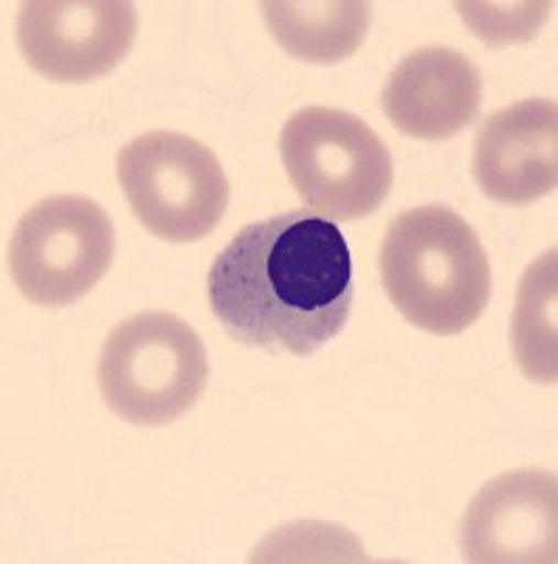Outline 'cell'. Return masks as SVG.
I'll return each mask as SVG.
<instances>
[{
  "label": "cell",
  "instance_id": "cell-1",
  "mask_svg": "<svg viewBox=\"0 0 558 564\" xmlns=\"http://www.w3.org/2000/svg\"><path fill=\"white\" fill-rule=\"evenodd\" d=\"M353 300L344 235L314 212L249 224L209 271V305L220 327L240 345L269 352H316L341 334Z\"/></svg>",
  "mask_w": 558,
  "mask_h": 564
},
{
  "label": "cell",
  "instance_id": "cell-2",
  "mask_svg": "<svg viewBox=\"0 0 558 564\" xmlns=\"http://www.w3.org/2000/svg\"><path fill=\"white\" fill-rule=\"evenodd\" d=\"M381 282L412 325L462 334L491 300V263L477 231L449 206H420L392 220L381 243Z\"/></svg>",
  "mask_w": 558,
  "mask_h": 564
},
{
  "label": "cell",
  "instance_id": "cell-3",
  "mask_svg": "<svg viewBox=\"0 0 558 564\" xmlns=\"http://www.w3.org/2000/svg\"><path fill=\"white\" fill-rule=\"evenodd\" d=\"M209 381L206 347L167 311H142L105 339L97 384L113 415L135 426H164L198 404Z\"/></svg>",
  "mask_w": 558,
  "mask_h": 564
},
{
  "label": "cell",
  "instance_id": "cell-4",
  "mask_svg": "<svg viewBox=\"0 0 558 564\" xmlns=\"http://www.w3.org/2000/svg\"><path fill=\"white\" fill-rule=\"evenodd\" d=\"M280 153L299 198L328 220L366 218L392 189L390 148L347 110H296L280 135Z\"/></svg>",
  "mask_w": 558,
  "mask_h": 564
},
{
  "label": "cell",
  "instance_id": "cell-5",
  "mask_svg": "<svg viewBox=\"0 0 558 564\" xmlns=\"http://www.w3.org/2000/svg\"><path fill=\"white\" fill-rule=\"evenodd\" d=\"M116 175L139 224L167 243L212 235L229 209L231 186L218 155L173 130H153L116 155Z\"/></svg>",
  "mask_w": 558,
  "mask_h": 564
},
{
  "label": "cell",
  "instance_id": "cell-6",
  "mask_svg": "<svg viewBox=\"0 0 558 564\" xmlns=\"http://www.w3.org/2000/svg\"><path fill=\"white\" fill-rule=\"evenodd\" d=\"M116 254V231L99 204L83 195H52L14 226L9 271L34 305L63 308L97 289Z\"/></svg>",
  "mask_w": 558,
  "mask_h": 564
},
{
  "label": "cell",
  "instance_id": "cell-7",
  "mask_svg": "<svg viewBox=\"0 0 558 564\" xmlns=\"http://www.w3.org/2000/svg\"><path fill=\"white\" fill-rule=\"evenodd\" d=\"M14 34L37 74L54 83H90L128 57L139 12L124 0H29Z\"/></svg>",
  "mask_w": 558,
  "mask_h": 564
},
{
  "label": "cell",
  "instance_id": "cell-8",
  "mask_svg": "<svg viewBox=\"0 0 558 564\" xmlns=\"http://www.w3.org/2000/svg\"><path fill=\"white\" fill-rule=\"evenodd\" d=\"M460 545L469 562L480 564L556 562V475L519 468L482 486L460 522Z\"/></svg>",
  "mask_w": 558,
  "mask_h": 564
},
{
  "label": "cell",
  "instance_id": "cell-9",
  "mask_svg": "<svg viewBox=\"0 0 558 564\" xmlns=\"http://www.w3.org/2000/svg\"><path fill=\"white\" fill-rule=\"evenodd\" d=\"M474 178L485 198L507 206H527L556 193V99H522L488 116L477 133Z\"/></svg>",
  "mask_w": 558,
  "mask_h": 564
},
{
  "label": "cell",
  "instance_id": "cell-10",
  "mask_svg": "<svg viewBox=\"0 0 558 564\" xmlns=\"http://www.w3.org/2000/svg\"><path fill=\"white\" fill-rule=\"evenodd\" d=\"M482 79L466 54L429 45L401 59L381 94V108L409 139L444 141L474 124Z\"/></svg>",
  "mask_w": 558,
  "mask_h": 564
},
{
  "label": "cell",
  "instance_id": "cell-11",
  "mask_svg": "<svg viewBox=\"0 0 558 564\" xmlns=\"http://www.w3.org/2000/svg\"><path fill=\"white\" fill-rule=\"evenodd\" d=\"M260 9L280 48L302 63L319 65L353 57L372 14L364 0H269Z\"/></svg>",
  "mask_w": 558,
  "mask_h": 564
},
{
  "label": "cell",
  "instance_id": "cell-12",
  "mask_svg": "<svg viewBox=\"0 0 558 564\" xmlns=\"http://www.w3.org/2000/svg\"><path fill=\"white\" fill-rule=\"evenodd\" d=\"M511 345L527 379L556 384V249L539 257L522 276L511 322Z\"/></svg>",
  "mask_w": 558,
  "mask_h": 564
},
{
  "label": "cell",
  "instance_id": "cell-13",
  "mask_svg": "<svg viewBox=\"0 0 558 564\" xmlns=\"http://www.w3.org/2000/svg\"><path fill=\"white\" fill-rule=\"evenodd\" d=\"M550 3H457V12L488 45L525 43L545 23Z\"/></svg>",
  "mask_w": 558,
  "mask_h": 564
}]
</instances>
